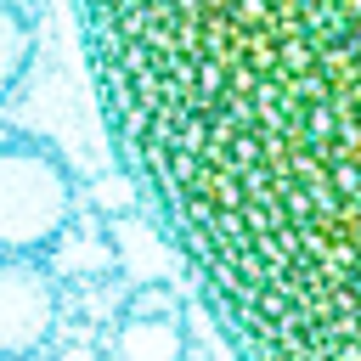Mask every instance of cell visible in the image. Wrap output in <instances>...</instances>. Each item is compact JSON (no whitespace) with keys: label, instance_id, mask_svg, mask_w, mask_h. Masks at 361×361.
<instances>
[{"label":"cell","instance_id":"cell-2","mask_svg":"<svg viewBox=\"0 0 361 361\" xmlns=\"http://www.w3.org/2000/svg\"><path fill=\"white\" fill-rule=\"evenodd\" d=\"M73 214V175L45 141H0V254L45 248Z\"/></svg>","mask_w":361,"mask_h":361},{"label":"cell","instance_id":"cell-3","mask_svg":"<svg viewBox=\"0 0 361 361\" xmlns=\"http://www.w3.org/2000/svg\"><path fill=\"white\" fill-rule=\"evenodd\" d=\"M56 333V288L28 254H0V361H28Z\"/></svg>","mask_w":361,"mask_h":361},{"label":"cell","instance_id":"cell-4","mask_svg":"<svg viewBox=\"0 0 361 361\" xmlns=\"http://www.w3.org/2000/svg\"><path fill=\"white\" fill-rule=\"evenodd\" d=\"M186 355V333L169 310L158 316H124L113 333V361H180Z\"/></svg>","mask_w":361,"mask_h":361},{"label":"cell","instance_id":"cell-1","mask_svg":"<svg viewBox=\"0 0 361 361\" xmlns=\"http://www.w3.org/2000/svg\"><path fill=\"white\" fill-rule=\"evenodd\" d=\"M79 39L231 361H361V0H79Z\"/></svg>","mask_w":361,"mask_h":361},{"label":"cell","instance_id":"cell-6","mask_svg":"<svg viewBox=\"0 0 361 361\" xmlns=\"http://www.w3.org/2000/svg\"><path fill=\"white\" fill-rule=\"evenodd\" d=\"M90 203H96V209H107V214H130L141 197H135L130 175H113V180H96V186H90Z\"/></svg>","mask_w":361,"mask_h":361},{"label":"cell","instance_id":"cell-5","mask_svg":"<svg viewBox=\"0 0 361 361\" xmlns=\"http://www.w3.org/2000/svg\"><path fill=\"white\" fill-rule=\"evenodd\" d=\"M28 62H34V28L23 23L17 6L0 0V96L17 90V79L28 73Z\"/></svg>","mask_w":361,"mask_h":361}]
</instances>
